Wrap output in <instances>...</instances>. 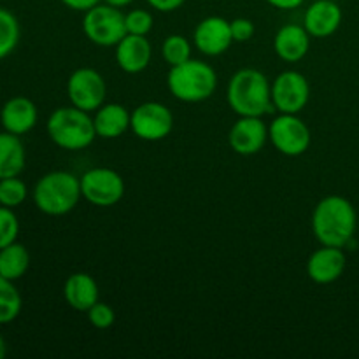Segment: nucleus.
Listing matches in <instances>:
<instances>
[{"label":"nucleus","mask_w":359,"mask_h":359,"mask_svg":"<svg viewBox=\"0 0 359 359\" xmlns=\"http://www.w3.org/2000/svg\"><path fill=\"white\" fill-rule=\"evenodd\" d=\"M196 49L207 56H219L231 46L233 35H231L230 21L221 16H209L200 21L193 34Z\"/></svg>","instance_id":"nucleus-13"},{"label":"nucleus","mask_w":359,"mask_h":359,"mask_svg":"<svg viewBox=\"0 0 359 359\" xmlns=\"http://www.w3.org/2000/svg\"><path fill=\"white\" fill-rule=\"evenodd\" d=\"M153 14L146 9H133L125 14L126 34L132 35H147L153 30Z\"/></svg>","instance_id":"nucleus-28"},{"label":"nucleus","mask_w":359,"mask_h":359,"mask_svg":"<svg viewBox=\"0 0 359 359\" xmlns=\"http://www.w3.org/2000/svg\"><path fill=\"white\" fill-rule=\"evenodd\" d=\"M358 216L347 198L330 195L316 205L312 214V231L321 245L344 248L356 233Z\"/></svg>","instance_id":"nucleus-1"},{"label":"nucleus","mask_w":359,"mask_h":359,"mask_svg":"<svg viewBox=\"0 0 359 359\" xmlns=\"http://www.w3.org/2000/svg\"><path fill=\"white\" fill-rule=\"evenodd\" d=\"M270 6L277 7V9H283V11H290V9H297L300 7L305 0H266Z\"/></svg>","instance_id":"nucleus-33"},{"label":"nucleus","mask_w":359,"mask_h":359,"mask_svg":"<svg viewBox=\"0 0 359 359\" xmlns=\"http://www.w3.org/2000/svg\"><path fill=\"white\" fill-rule=\"evenodd\" d=\"M104 2L109 4V6H114V7H118V9H121V7L130 6L133 0H104Z\"/></svg>","instance_id":"nucleus-34"},{"label":"nucleus","mask_w":359,"mask_h":359,"mask_svg":"<svg viewBox=\"0 0 359 359\" xmlns=\"http://www.w3.org/2000/svg\"><path fill=\"white\" fill-rule=\"evenodd\" d=\"M83 32L93 44L111 48L126 35L125 14L109 4H97L84 11Z\"/></svg>","instance_id":"nucleus-6"},{"label":"nucleus","mask_w":359,"mask_h":359,"mask_svg":"<svg viewBox=\"0 0 359 359\" xmlns=\"http://www.w3.org/2000/svg\"><path fill=\"white\" fill-rule=\"evenodd\" d=\"M63 297L69 307L74 311L88 312L98 302V284L90 273L77 272L72 273L65 280Z\"/></svg>","instance_id":"nucleus-19"},{"label":"nucleus","mask_w":359,"mask_h":359,"mask_svg":"<svg viewBox=\"0 0 359 359\" xmlns=\"http://www.w3.org/2000/svg\"><path fill=\"white\" fill-rule=\"evenodd\" d=\"M27 196L28 188L25 181H21L20 175L0 179V205L16 209V207L23 205Z\"/></svg>","instance_id":"nucleus-26"},{"label":"nucleus","mask_w":359,"mask_h":359,"mask_svg":"<svg viewBox=\"0 0 359 359\" xmlns=\"http://www.w3.org/2000/svg\"><path fill=\"white\" fill-rule=\"evenodd\" d=\"M269 140V126L256 116H241L228 133L230 147L237 154L251 156L259 153Z\"/></svg>","instance_id":"nucleus-12"},{"label":"nucleus","mask_w":359,"mask_h":359,"mask_svg":"<svg viewBox=\"0 0 359 359\" xmlns=\"http://www.w3.org/2000/svg\"><path fill=\"white\" fill-rule=\"evenodd\" d=\"M6 354H7V344L6 340H4V337L0 335V359L6 356Z\"/></svg>","instance_id":"nucleus-35"},{"label":"nucleus","mask_w":359,"mask_h":359,"mask_svg":"<svg viewBox=\"0 0 359 359\" xmlns=\"http://www.w3.org/2000/svg\"><path fill=\"white\" fill-rule=\"evenodd\" d=\"M311 98V86L304 74L286 70L272 83V104L284 114H298L304 111Z\"/></svg>","instance_id":"nucleus-11"},{"label":"nucleus","mask_w":359,"mask_h":359,"mask_svg":"<svg viewBox=\"0 0 359 359\" xmlns=\"http://www.w3.org/2000/svg\"><path fill=\"white\" fill-rule=\"evenodd\" d=\"M23 309V298L14 286V280L0 276V325L16 321Z\"/></svg>","instance_id":"nucleus-23"},{"label":"nucleus","mask_w":359,"mask_h":359,"mask_svg":"<svg viewBox=\"0 0 359 359\" xmlns=\"http://www.w3.org/2000/svg\"><path fill=\"white\" fill-rule=\"evenodd\" d=\"M230 27L233 41L237 42H245L255 35V23L248 18H237V20L230 21Z\"/></svg>","instance_id":"nucleus-30"},{"label":"nucleus","mask_w":359,"mask_h":359,"mask_svg":"<svg viewBox=\"0 0 359 359\" xmlns=\"http://www.w3.org/2000/svg\"><path fill=\"white\" fill-rule=\"evenodd\" d=\"M79 179L83 198L97 207H112L125 196V181L112 168H91Z\"/></svg>","instance_id":"nucleus-7"},{"label":"nucleus","mask_w":359,"mask_h":359,"mask_svg":"<svg viewBox=\"0 0 359 359\" xmlns=\"http://www.w3.org/2000/svg\"><path fill=\"white\" fill-rule=\"evenodd\" d=\"M311 48V34L300 25H286L273 39V51L284 62H300L307 56Z\"/></svg>","instance_id":"nucleus-18"},{"label":"nucleus","mask_w":359,"mask_h":359,"mask_svg":"<svg viewBox=\"0 0 359 359\" xmlns=\"http://www.w3.org/2000/svg\"><path fill=\"white\" fill-rule=\"evenodd\" d=\"M269 140L279 153L300 156L311 146V130L297 114L280 112L269 126Z\"/></svg>","instance_id":"nucleus-8"},{"label":"nucleus","mask_w":359,"mask_h":359,"mask_svg":"<svg viewBox=\"0 0 359 359\" xmlns=\"http://www.w3.org/2000/svg\"><path fill=\"white\" fill-rule=\"evenodd\" d=\"M67 93L70 104L86 112H93L104 105L107 86L100 72L90 67H83L74 70L72 76L69 77Z\"/></svg>","instance_id":"nucleus-10"},{"label":"nucleus","mask_w":359,"mask_h":359,"mask_svg":"<svg viewBox=\"0 0 359 359\" xmlns=\"http://www.w3.org/2000/svg\"><path fill=\"white\" fill-rule=\"evenodd\" d=\"M37 105L27 97H13L0 109V125L6 132L25 135L37 125Z\"/></svg>","instance_id":"nucleus-15"},{"label":"nucleus","mask_w":359,"mask_h":359,"mask_svg":"<svg viewBox=\"0 0 359 359\" xmlns=\"http://www.w3.org/2000/svg\"><path fill=\"white\" fill-rule=\"evenodd\" d=\"M226 100L238 116H262L272 112V84L256 69H242L231 76L226 88Z\"/></svg>","instance_id":"nucleus-2"},{"label":"nucleus","mask_w":359,"mask_h":359,"mask_svg":"<svg viewBox=\"0 0 359 359\" xmlns=\"http://www.w3.org/2000/svg\"><path fill=\"white\" fill-rule=\"evenodd\" d=\"M151 56H153V49L146 35L126 34L116 44V62L119 69L125 70L126 74H139L146 70Z\"/></svg>","instance_id":"nucleus-17"},{"label":"nucleus","mask_w":359,"mask_h":359,"mask_svg":"<svg viewBox=\"0 0 359 359\" xmlns=\"http://www.w3.org/2000/svg\"><path fill=\"white\" fill-rule=\"evenodd\" d=\"M81 196V179L67 170L42 175L34 188V203L48 216H65L76 209Z\"/></svg>","instance_id":"nucleus-3"},{"label":"nucleus","mask_w":359,"mask_h":359,"mask_svg":"<svg viewBox=\"0 0 359 359\" xmlns=\"http://www.w3.org/2000/svg\"><path fill=\"white\" fill-rule=\"evenodd\" d=\"M20 235V219L14 209L0 205V249L18 241Z\"/></svg>","instance_id":"nucleus-27"},{"label":"nucleus","mask_w":359,"mask_h":359,"mask_svg":"<svg viewBox=\"0 0 359 359\" xmlns=\"http://www.w3.org/2000/svg\"><path fill=\"white\" fill-rule=\"evenodd\" d=\"M30 266V252L20 242L6 245L0 249V276L9 280H18L28 272Z\"/></svg>","instance_id":"nucleus-22"},{"label":"nucleus","mask_w":359,"mask_h":359,"mask_svg":"<svg viewBox=\"0 0 359 359\" xmlns=\"http://www.w3.org/2000/svg\"><path fill=\"white\" fill-rule=\"evenodd\" d=\"M342 23V9L333 0H316L305 13L304 27L311 37L325 39L335 34Z\"/></svg>","instance_id":"nucleus-16"},{"label":"nucleus","mask_w":359,"mask_h":359,"mask_svg":"<svg viewBox=\"0 0 359 359\" xmlns=\"http://www.w3.org/2000/svg\"><path fill=\"white\" fill-rule=\"evenodd\" d=\"M21 27L18 18L6 7H0V60L7 58L20 44Z\"/></svg>","instance_id":"nucleus-24"},{"label":"nucleus","mask_w":359,"mask_h":359,"mask_svg":"<svg viewBox=\"0 0 359 359\" xmlns=\"http://www.w3.org/2000/svg\"><path fill=\"white\" fill-rule=\"evenodd\" d=\"M146 2L160 13H172V11L179 9L186 0H146Z\"/></svg>","instance_id":"nucleus-31"},{"label":"nucleus","mask_w":359,"mask_h":359,"mask_svg":"<svg viewBox=\"0 0 359 359\" xmlns=\"http://www.w3.org/2000/svg\"><path fill=\"white\" fill-rule=\"evenodd\" d=\"M88 314V321L91 323V326L98 330H107L114 325L116 321V314L107 304H102V302H97L90 311L86 312Z\"/></svg>","instance_id":"nucleus-29"},{"label":"nucleus","mask_w":359,"mask_h":359,"mask_svg":"<svg viewBox=\"0 0 359 359\" xmlns=\"http://www.w3.org/2000/svg\"><path fill=\"white\" fill-rule=\"evenodd\" d=\"M347 258L342 248L323 245L311 255L307 262V276L316 284H332L342 277Z\"/></svg>","instance_id":"nucleus-14"},{"label":"nucleus","mask_w":359,"mask_h":359,"mask_svg":"<svg viewBox=\"0 0 359 359\" xmlns=\"http://www.w3.org/2000/svg\"><path fill=\"white\" fill-rule=\"evenodd\" d=\"M46 130L53 142L67 151L86 149L97 139L93 118L90 112L72 107H60L51 112L46 123Z\"/></svg>","instance_id":"nucleus-4"},{"label":"nucleus","mask_w":359,"mask_h":359,"mask_svg":"<svg viewBox=\"0 0 359 359\" xmlns=\"http://www.w3.org/2000/svg\"><path fill=\"white\" fill-rule=\"evenodd\" d=\"M27 151L20 135L0 132V179L16 177L25 170Z\"/></svg>","instance_id":"nucleus-21"},{"label":"nucleus","mask_w":359,"mask_h":359,"mask_svg":"<svg viewBox=\"0 0 359 359\" xmlns=\"http://www.w3.org/2000/svg\"><path fill=\"white\" fill-rule=\"evenodd\" d=\"M132 112L126 111L121 104H104L97 109L93 118L95 132L100 139H118L130 128Z\"/></svg>","instance_id":"nucleus-20"},{"label":"nucleus","mask_w":359,"mask_h":359,"mask_svg":"<svg viewBox=\"0 0 359 359\" xmlns=\"http://www.w3.org/2000/svg\"><path fill=\"white\" fill-rule=\"evenodd\" d=\"M161 56L170 67L181 65L191 60V44L182 35H168L161 44Z\"/></svg>","instance_id":"nucleus-25"},{"label":"nucleus","mask_w":359,"mask_h":359,"mask_svg":"<svg viewBox=\"0 0 359 359\" xmlns=\"http://www.w3.org/2000/svg\"><path fill=\"white\" fill-rule=\"evenodd\" d=\"M167 84L177 100L198 104L212 97L217 88V76L209 63L191 58L181 65L170 67Z\"/></svg>","instance_id":"nucleus-5"},{"label":"nucleus","mask_w":359,"mask_h":359,"mask_svg":"<svg viewBox=\"0 0 359 359\" xmlns=\"http://www.w3.org/2000/svg\"><path fill=\"white\" fill-rule=\"evenodd\" d=\"M62 4L72 11H88L100 4V0H62Z\"/></svg>","instance_id":"nucleus-32"},{"label":"nucleus","mask_w":359,"mask_h":359,"mask_svg":"<svg viewBox=\"0 0 359 359\" xmlns=\"http://www.w3.org/2000/svg\"><path fill=\"white\" fill-rule=\"evenodd\" d=\"M172 128H174V116L167 105L160 102H144L133 109L130 130L139 139L158 142L170 135Z\"/></svg>","instance_id":"nucleus-9"}]
</instances>
